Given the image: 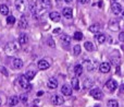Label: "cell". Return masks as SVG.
<instances>
[{"label":"cell","mask_w":124,"mask_h":107,"mask_svg":"<svg viewBox=\"0 0 124 107\" xmlns=\"http://www.w3.org/2000/svg\"><path fill=\"white\" fill-rule=\"evenodd\" d=\"M19 99H20V101H22L23 103H26V102H27V95H26V94H22L21 96L19 97Z\"/></svg>","instance_id":"cell-34"},{"label":"cell","mask_w":124,"mask_h":107,"mask_svg":"<svg viewBox=\"0 0 124 107\" xmlns=\"http://www.w3.org/2000/svg\"><path fill=\"white\" fill-rule=\"evenodd\" d=\"M47 85L49 89L54 90V89H57V86H58V80H57L56 78H50L47 82Z\"/></svg>","instance_id":"cell-12"},{"label":"cell","mask_w":124,"mask_h":107,"mask_svg":"<svg viewBox=\"0 0 124 107\" xmlns=\"http://www.w3.org/2000/svg\"><path fill=\"white\" fill-rule=\"evenodd\" d=\"M35 75H36V71H33V70H28L27 72H26V74H25V77H26V79L30 81V80H33L35 78Z\"/></svg>","instance_id":"cell-27"},{"label":"cell","mask_w":124,"mask_h":107,"mask_svg":"<svg viewBox=\"0 0 124 107\" xmlns=\"http://www.w3.org/2000/svg\"><path fill=\"white\" fill-rule=\"evenodd\" d=\"M108 107H119V102L116 101V99H110L107 103Z\"/></svg>","instance_id":"cell-30"},{"label":"cell","mask_w":124,"mask_h":107,"mask_svg":"<svg viewBox=\"0 0 124 107\" xmlns=\"http://www.w3.org/2000/svg\"><path fill=\"white\" fill-rule=\"evenodd\" d=\"M37 67H38L40 70H46V69H48L50 67V62L48 61L47 59H41V60H39L38 61Z\"/></svg>","instance_id":"cell-8"},{"label":"cell","mask_w":124,"mask_h":107,"mask_svg":"<svg viewBox=\"0 0 124 107\" xmlns=\"http://www.w3.org/2000/svg\"><path fill=\"white\" fill-rule=\"evenodd\" d=\"M111 10H112V12H113V14L119 15L122 13V6H121L119 2H113V3L111 4Z\"/></svg>","instance_id":"cell-6"},{"label":"cell","mask_w":124,"mask_h":107,"mask_svg":"<svg viewBox=\"0 0 124 107\" xmlns=\"http://www.w3.org/2000/svg\"><path fill=\"white\" fill-rule=\"evenodd\" d=\"M84 47H85V49L87 50V52H94V50H95L94 44H93L92 42H85V44H84Z\"/></svg>","instance_id":"cell-24"},{"label":"cell","mask_w":124,"mask_h":107,"mask_svg":"<svg viewBox=\"0 0 124 107\" xmlns=\"http://www.w3.org/2000/svg\"><path fill=\"white\" fill-rule=\"evenodd\" d=\"M19 83H20V85L22 86V89H24V90H26V91L32 90V84H31L30 81L26 79L25 75H20Z\"/></svg>","instance_id":"cell-2"},{"label":"cell","mask_w":124,"mask_h":107,"mask_svg":"<svg viewBox=\"0 0 124 107\" xmlns=\"http://www.w3.org/2000/svg\"><path fill=\"white\" fill-rule=\"evenodd\" d=\"M0 72H1L2 74H4V75H8L9 74L8 71H7V69L4 68V67H0Z\"/></svg>","instance_id":"cell-35"},{"label":"cell","mask_w":124,"mask_h":107,"mask_svg":"<svg viewBox=\"0 0 124 107\" xmlns=\"http://www.w3.org/2000/svg\"><path fill=\"white\" fill-rule=\"evenodd\" d=\"M73 37H74L75 41H82V39H83V33H81V32H75L74 35H73Z\"/></svg>","instance_id":"cell-31"},{"label":"cell","mask_w":124,"mask_h":107,"mask_svg":"<svg viewBox=\"0 0 124 107\" xmlns=\"http://www.w3.org/2000/svg\"><path fill=\"white\" fill-rule=\"evenodd\" d=\"M122 17H123V19H124V11L122 12Z\"/></svg>","instance_id":"cell-44"},{"label":"cell","mask_w":124,"mask_h":107,"mask_svg":"<svg viewBox=\"0 0 124 107\" xmlns=\"http://www.w3.org/2000/svg\"><path fill=\"white\" fill-rule=\"evenodd\" d=\"M72 0H65V2H71Z\"/></svg>","instance_id":"cell-43"},{"label":"cell","mask_w":124,"mask_h":107,"mask_svg":"<svg viewBox=\"0 0 124 107\" xmlns=\"http://www.w3.org/2000/svg\"><path fill=\"white\" fill-rule=\"evenodd\" d=\"M119 39H120L121 42H124V32L120 33V35H119Z\"/></svg>","instance_id":"cell-36"},{"label":"cell","mask_w":124,"mask_h":107,"mask_svg":"<svg viewBox=\"0 0 124 107\" xmlns=\"http://www.w3.org/2000/svg\"><path fill=\"white\" fill-rule=\"evenodd\" d=\"M17 49H19V46H17V44L15 43V42H10V43H8L6 45V47H4V52H6V54H8V55H12V54H14Z\"/></svg>","instance_id":"cell-1"},{"label":"cell","mask_w":124,"mask_h":107,"mask_svg":"<svg viewBox=\"0 0 124 107\" xmlns=\"http://www.w3.org/2000/svg\"><path fill=\"white\" fill-rule=\"evenodd\" d=\"M40 8L44 10H47V9L51 8V2L50 0H40Z\"/></svg>","instance_id":"cell-20"},{"label":"cell","mask_w":124,"mask_h":107,"mask_svg":"<svg viewBox=\"0 0 124 107\" xmlns=\"http://www.w3.org/2000/svg\"><path fill=\"white\" fill-rule=\"evenodd\" d=\"M74 73L76 77H79V75L83 74V67L81 66V64H76V66L74 67Z\"/></svg>","instance_id":"cell-22"},{"label":"cell","mask_w":124,"mask_h":107,"mask_svg":"<svg viewBox=\"0 0 124 107\" xmlns=\"http://www.w3.org/2000/svg\"><path fill=\"white\" fill-rule=\"evenodd\" d=\"M15 8L17 9V11L20 12H24L26 9V0H16L15 1Z\"/></svg>","instance_id":"cell-5"},{"label":"cell","mask_w":124,"mask_h":107,"mask_svg":"<svg viewBox=\"0 0 124 107\" xmlns=\"http://www.w3.org/2000/svg\"><path fill=\"white\" fill-rule=\"evenodd\" d=\"M62 14H63V17H65V19H72L73 10L71 8H64L62 10Z\"/></svg>","instance_id":"cell-15"},{"label":"cell","mask_w":124,"mask_h":107,"mask_svg":"<svg viewBox=\"0 0 124 107\" xmlns=\"http://www.w3.org/2000/svg\"><path fill=\"white\" fill-rule=\"evenodd\" d=\"M116 88H118V83H116V81L113 79H110L109 81L106 83V89H107L109 92H114V91L116 90Z\"/></svg>","instance_id":"cell-4"},{"label":"cell","mask_w":124,"mask_h":107,"mask_svg":"<svg viewBox=\"0 0 124 107\" xmlns=\"http://www.w3.org/2000/svg\"><path fill=\"white\" fill-rule=\"evenodd\" d=\"M86 66H87L88 71H95V69H96V62L95 61H86Z\"/></svg>","instance_id":"cell-25"},{"label":"cell","mask_w":124,"mask_h":107,"mask_svg":"<svg viewBox=\"0 0 124 107\" xmlns=\"http://www.w3.org/2000/svg\"><path fill=\"white\" fill-rule=\"evenodd\" d=\"M61 93L64 96H70V95L72 94V89H71V86L68 85V84H63L61 88Z\"/></svg>","instance_id":"cell-10"},{"label":"cell","mask_w":124,"mask_h":107,"mask_svg":"<svg viewBox=\"0 0 124 107\" xmlns=\"http://www.w3.org/2000/svg\"><path fill=\"white\" fill-rule=\"evenodd\" d=\"M30 10H31V12H32L33 15L36 14V12H37V7H36V3H35L34 1H32V2L30 3Z\"/></svg>","instance_id":"cell-29"},{"label":"cell","mask_w":124,"mask_h":107,"mask_svg":"<svg viewBox=\"0 0 124 107\" xmlns=\"http://www.w3.org/2000/svg\"><path fill=\"white\" fill-rule=\"evenodd\" d=\"M48 41H49V46H50V47L54 48V41H52L51 38H49Z\"/></svg>","instance_id":"cell-38"},{"label":"cell","mask_w":124,"mask_h":107,"mask_svg":"<svg viewBox=\"0 0 124 107\" xmlns=\"http://www.w3.org/2000/svg\"><path fill=\"white\" fill-rule=\"evenodd\" d=\"M49 18L54 22H59L61 20V14L59 12H57V11H54V12H51L49 14Z\"/></svg>","instance_id":"cell-17"},{"label":"cell","mask_w":124,"mask_h":107,"mask_svg":"<svg viewBox=\"0 0 124 107\" xmlns=\"http://www.w3.org/2000/svg\"><path fill=\"white\" fill-rule=\"evenodd\" d=\"M94 107H100V106H94Z\"/></svg>","instance_id":"cell-46"},{"label":"cell","mask_w":124,"mask_h":107,"mask_svg":"<svg viewBox=\"0 0 124 107\" xmlns=\"http://www.w3.org/2000/svg\"><path fill=\"white\" fill-rule=\"evenodd\" d=\"M61 43L63 44L64 47L69 48V45L71 44V38L69 35H62L61 36Z\"/></svg>","instance_id":"cell-16"},{"label":"cell","mask_w":124,"mask_h":107,"mask_svg":"<svg viewBox=\"0 0 124 107\" xmlns=\"http://www.w3.org/2000/svg\"><path fill=\"white\" fill-rule=\"evenodd\" d=\"M27 26H28L27 19H26L25 15H22L21 19H20V21H19V27L20 28H26Z\"/></svg>","instance_id":"cell-13"},{"label":"cell","mask_w":124,"mask_h":107,"mask_svg":"<svg viewBox=\"0 0 124 107\" xmlns=\"http://www.w3.org/2000/svg\"><path fill=\"white\" fill-rule=\"evenodd\" d=\"M7 23L10 24V25H13V24L15 23V18L13 17V15H9V17L7 18Z\"/></svg>","instance_id":"cell-33"},{"label":"cell","mask_w":124,"mask_h":107,"mask_svg":"<svg viewBox=\"0 0 124 107\" xmlns=\"http://www.w3.org/2000/svg\"><path fill=\"white\" fill-rule=\"evenodd\" d=\"M90 96H93L95 99H102L103 98V92L99 89H93L89 92Z\"/></svg>","instance_id":"cell-3"},{"label":"cell","mask_w":124,"mask_h":107,"mask_svg":"<svg viewBox=\"0 0 124 107\" xmlns=\"http://www.w3.org/2000/svg\"><path fill=\"white\" fill-rule=\"evenodd\" d=\"M110 69H111V64L109 62H102L99 66V71L102 73H108L110 71Z\"/></svg>","instance_id":"cell-9"},{"label":"cell","mask_w":124,"mask_h":107,"mask_svg":"<svg viewBox=\"0 0 124 107\" xmlns=\"http://www.w3.org/2000/svg\"><path fill=\"white\" fill-rule=\"evenodd\" d=\"M44 94V92H41V91H40V92H38V93H37V96H41V95H43Z\"/></svg>","instance_id":"cell-40"},{"label":"cell","mask_w":124,"mask_h":107,"mask_svg":"<svg viewBox=\"0 0 124 107\" xmlns=\"http://www.w3.org/2000/svg\"><path fill=\"white\" fill-rule=\"evenodd\" d=\"M71 84H72V88L74 89L75 91H78L79 90V82L77 78H73L72 81H71Z\"/></svg>","instance_id":"cell-23"},{"label":"cell","mask_w":124,"mask_h":107,"mask_svg":"<svg viewBox=\"0 0 124 107\" xmlns=\"http://www.w3.org/2000/svg\"><path fill=\"white\" fill-rule=\"evenodd\" d=\"M77 1H78L79 3H82V4H86V3H88L90 0H77Z\"/></svg>","instance_id":"cell-37"},{"label":"cell","mask_w":124,"mask_h":107,"mask_svg":"<svg viewBox=\"0 0 124 107\" xmlns=\"http://www.w3.org/2000/svg\"><path fill=\"white\" fill-rule=\"evenodd\" d=\"M0 13H1L2 15L9 14V8L7 4H1V6H0Z\"/></svg>","instance_id":"cell-26"},{"label":"cell","mask_w":124,"mask_h":107,"mask_svg":"<svg viewBox=\"0 0 124 107\" xmlns=\"http://www.w3.org/2000/svg\"><path fill=\"white\" fill-rule=\"evenodd\" d=\"M101 28L102 27H101L100 24H93V25L89 26V31L92 33H95V34H98V33L100 32Z\"/></svg>","instance_id":"cell-19"},{"label":"cell","mask_w":124,"mask_h":107,"mask_svg":"<svg viewBox=\"0 0 124 107\" xmlns=\"http://www.w3.org/2000/svg\"><path fill=\"white\" fill-rule=\"evenodd\" d=\"M1 104H2V99H1V97H0V106H1Z\"/></svg>","instance_id":"cell-42"},{"label":"cell","mask_w":124,"mask_h":107,"mask_svg":"<svg viewBox=\"0 0 124 107\" xmlns=\"http://www.w3.org/2000/svg\"><path fill=\"white\" fill-rule=\"evenodd\" d=\"M17 42H19L20 45H25V44H27V42H28V35L25 34V33H22V34L19 36V39H17Z\"/></svg>","instance_id":"cell-14"},{"label":"cell","mask_w":124,"mask_h":107,"mask_svg":"<svg viewBox=\"0 0 124 107\" xmlns=\"http://www.w3.org/2000/svg\"><path fill=\"white\" fill-rule=\"evenodd\" d=\"M19 102H20V99H19V97L17 96H11L10 98H9V101H8V104H9V106H11V107H14V106H16L17 104H19Z\"/></svg>","instance_id":"cell-18"},{"label":"cell","mask_w":124,"mask_h":107,"mask_svg":"<svg viewBox=\"0 0 124 107\" xmlns=\"http://www.w3.org/2000/svg\"><path fill=\"white\" fill-rule=\"evenodd\" d=\"M93 85H94V81H93V79L87 78L86 80H84V83H83V88L84 89H90Z\"/></svg>","instance_id":"cell-21"},{"label":"cell","mask_w":124,"mask_h":107,"mask_svg":"<svg viewBox=\"0 0 124 107\" xmlns=\"http://www.w3.org/2000/svg\"><path fill=\"white\" fill-rule=\"evenodd\" d=\"M96 39L99 44H103L106 42V35L105 34H97Z\"/></svg>","instance_id":"cell-28"},{"label":"cell","mask_w":124,"mask_h":107,"mask_svg":"<svg viewBox=\"0 0 124 107\" xmlns=\"http://www.w3.org/2000/svg\"><path fill=\"white\" fill-rule=\"evenodd\" d=\"M51 102L54 105H62L64 103V97H62L61 95H54L51 97Z\"/></svg>","instance_id":"cell-7"},{"label":"cell","mask_w":124,"mask_h":107,"mask_svg":"<svg viewBox=\"0 0 124 107\" xmlns=\"http://www.w3.org/2000/svg\"><path fill=\"white\" fill-rule=\"evenodd\" d=\"M60 32V30L59 28H56V30H54V33H59Z\"/></svg>","instance_id":"cell-41"},{"label":"cell","mask_w":124,"mask_h":107,"mask_svg":"<svg viewBox=\"0 0 124 107\" xmlns=\"http://www.w3.org/2000/svg\"><path fill=\"white\" fill-rule=\"evenodd\" d=\"M113 1H114V2H116V1H118V0H113Z\"/></svg>","instance_id":"cell-45"},{"label":"cell","mask_w":124,"mask_h":107,"mask_svg":"<svg viewBox=\"0 0 124 107\" xmlns=\"http://www.w3.org/2000/svg\"><path fill=\"white\" fill-rule=\"evenodd\" d=\"M120 90H121V92H124V84H122V85H121Z\"/></svg>","instance_id":"cell-39"},{"label":"cell","mask_w":124,"mask_h":107,"mask_svg":"<svg viewBox=\"0 0 124 107\" xmlns=\"http://www.w3.org/2000/svg\"><path fill=\"white\" fill-rule=\"evenodd\" d=\"M73 54H74V56H78L81 54V46L75 45L74 48H73Z\"/></svg>","instance_id":"cell-32"},{"label":"cell","mask_w":124,"mask_h":107,"mask_svg":"<svg viewBox=\"0 0 124 107\" xmlns=\"http://www.w3.org/2000/svg\"><path fill=\"white\" fill-rule=\"evenodd\" d=\"M23 67V61L20 58H14L12 60V68L13 69H21Z\"/></svg>","instance_id":"cell-11"}]
</instances>
